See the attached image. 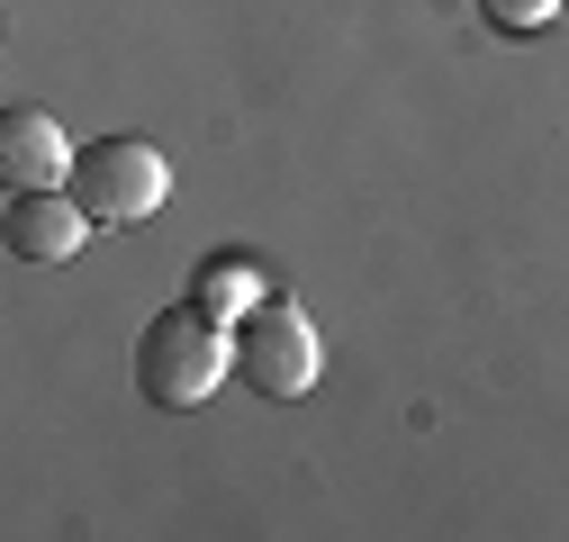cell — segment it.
Returning <instances> with one entry per match:
<instances>
[{
    "label": "cell",
    "mask_w": 569,
    "mask_h": 542,
    "mask_svg": "<svg viewBox=\"0 0 569 542\" xmlns=\"http://www.w3.org/2000/svg\"><path fill=\"white\" fill-rule=\"evenodd\" d=\"M218 380H236V325L208 317L199 299L163 308L146 334H136V389L154 406H199Z\"/></svg>",
    "instance_id": "1"
},
{
    "label": "cell",
    "mask_w": 569,
    "mask_h": 542,
    "mask_svg": "<svg viewBox=\"0 0 569 542\" xmlns=\"http://www.w3.org/2000/svg\"><path fill=\"white\" fill-rule=\"evenodd\" d=\"M317 362H326V344H317V325H308V308H299L290 290H262V299L236 317V380H244V389H262V398H308V389H317Z\"/></svg>",
    "instance_id": "2"
},
{
    "label": "cell",
    "mask_w": 569,
    "mask_h": 542,
    "mask_svg": "<svg viewBox=\"0 0 569 542\" xmlns=\"http://www.w3.org/2000/svg\"><path fill=\"white\" fill-rule=\"evenodd\" d=\"M63 190L91 209V227H136V218H154L172 199V163H163V145H146V136H100V145L73 154Z\"/></svg>",
    "instance_id": "3"
},
{
    "label": "cell",
    "mask_w": 569,
    "mask_h": 542,
    "mask_svg": "<svg viewBox=\"0 0 569 542\" xmlns=\"http://www.w3.org/2000/svg\"><path fill=\"white\" fill-rule=\"evenodd\" d=\"M0 235H10L19 262H73L91 244V209L63 181H37V190H10V209H0Z\"/></svg>",
    "instance_id": "4"
},
{
    "label": "cell",
    "mask_w": 569,
    "mask_h": 542,
    "mask_svg": "<svg viewBox=\"0 0 569 542\" xmlns=\"http://www.w3.org/2000/svg\"><path fill=\"white\" fill-rule=\"evenodd\" d=\"M63 172H73V145H63V127L46 109H10V118H0V181H10V190L63 181Z\"/></svg>",
    "instance_id": "5"
},
{
    "label": "cell",
    "mask_w": 569,
    "mask_h": 542,
    "mask_svg": "<svg viewBox=\"0 0 569 542\" xmlns=\"http://www.w3.org/2000/svg\"><path fill=\"white\" fill-rule=\"evenodd\" d=\"M190 299H199L208 317H244V308L262 299V281H253V262L218 253V262H199V281H190Z\"/></svg>",
    "instance_id": "6"
},
{
    "label": "cell",
    "mask_w": 569,
    "mask_h": 542,
    "mask_svg": "<svg viewBox=\"0 0 569 542\" xmlns=\"http://www.w3.org/2000/svg\"><path fill=\"white\" fill-rule=\"evenodd\" d=\"M488 10V28H507V37H542V28H560V0H479Z\"/></svg>",
    "instance_id": "7"
}]
</instances>
